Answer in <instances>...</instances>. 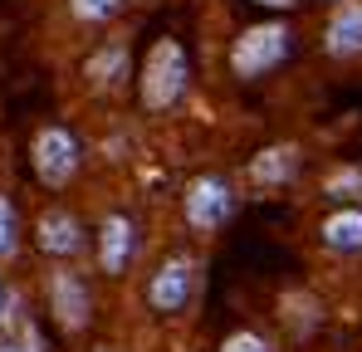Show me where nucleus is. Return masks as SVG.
<instances>
[{
    "label": "nucleus",
    "mask_w": 362,
    "mask_h": 352,
    "mask_svg": "<svg viewBox=\"0 0 362 352\" xmlns=\"http://www.w3.org/2000/svg\"><path fill=\"white\" fill-rule=\"evenodd\" d=\"M186 78H191L186 49H181L177 40H157L152 54H147V64H142V108H147V113L177 108L181 93H186Z\"/></svg>",
    "instance_id": "obj_1"
},
{
    "label": "nucleus",
    "mask_w": 362,
    "mask_h": 352,
    "mask_svg": "<svg viewBox=\"0 0 362 352\" xmlns=\"http://www.w3.org/2000/svg\"><path fill=\"white\" fill-rule=\"evenodd\" d=\"M289 54H294V30L279 20H264V25L240 30V40L230 45V69H235V78H264Z\"/></svg>",
    "instance_id": "obj_2"
},
{
    "label": "nucleus",
    "mask_w": 362,
    "mask_h": 352,
    "mask_svg": "<svg viewBox=\"0 0 362 352\" xmlns=\"http://www.w3.org/2000/svg\"><path fill=\"white\" fill-rule=\"evenodd\" d=\"M30 157H35V176L45 186H64L69 176L78 172V142H74L69 127H40Z\"/></svg>",
    "instance_id": "obj_3"
},
{
    "label": "nucleus",
    "mask_w": 362,
    "mask_h": 352,
    "mask_svg": "<svg viewBox=\"0 0 362 352\" xmlns=\"http://www.w3.org/2000/svg\"><path fill=\"white\" fill-rule=\"evenodd\" d=\"M230 211H235V196H230V186H226L221 176H201V181H191V191H186V221H191L196 230H216V225H226Z\"/></svg>",
    "instance_id": "obj_4"
},
{
    "label": "nucleus",
    "mask_w": 362,
    "mask_h": 352,
    "mask_svg": "<svg viewBox=\"0 0 362 352\" xmlns=\"http://www.w3.org/2000/svg\"><path fill=\"white\" fill-rule=\"evenodd\" d=\"M147 298H152L157 313H181L186 298H191V259H181V254H177V259H167V264L152 274Z\"/></svg>",
    "instance_id": "obj_5"
},
{
    "label": "nucleus",
    "mask_w": 362,
    "mask_h": 352,
    "mask_svg": "<svg viewBox=\"0 0 362 352\" xmlns=\"http://www.w3.org/2000/svg\"><path fill=\"white\" fill-rule=\"evenodd\" d=\"M323 49H328L333 59H353V54H362V0H343V5L328 15Z\"/></svg>",
    "instance_id": "obj_6"
},
{
    "label": "nucleus",
    "mask_w": 362,
    "mask_h": 352,
    "mask_svg": "<svg viewBox=\"0 0 362 352\" xmlns=\"http://www.w3.org/2000/svg\"><path fill=\"white\" fill-rule=\"evenodd\" d=\"M132 254H137V225L127 216H108L103 230H98V259H103V269L122 274L132 264Z\"/></svg>",
    "instance_id": "obj_7"
},
{
    "label": "nucleus",
    "mask_w": 362,
    "mask_h": 352,
    "mask_svg": "<svg viewBox=\"0 0 362 352\" xmlns=\"http://www.w3.org/2000/svg\"><path fill=\"white\" fill-rule=\"evenodd\" d=\"M40 250L45 254H78L83 250V225L69 211H45L40 216Z\"/></svg>",
    "instance_id": "obj_8"
},
{
    "label": "nucleus",
    "mask_w": 362,
    "mask_h": 352,
    "mask_svg": "<svg viewBox=\"0 0 362 352\" xmlns=\"http://www.w3.org/2000/svg\"><path fill=\"white\" fill-rule=\"evenodd\" d=\"M49 298H54V308H59V318L69 328H78V323L88 318V289L78 284V274H54Z\"/></svg>",
    "instance_id": "obj_9"
},
{
    "label": "nucleus",
    "mask_w": 362,
    "mask_h": 352,
    "mask_svg": "<svg viewBox=\"0 0 362 352\" xmlns=\"http://www.w3.org/2000/svg\"><path fill=\"white\" fill-rule=\"evenodd\" d=\"M323 245L338 254H358L362 250V211H333L323 221Z\"/></svg>",
    "instance_id": "obj_10"
},
{
    "label": "nucleus",
    "mask_w": 362,
    "mask_h": 352,
    "mask_svg": "<svg viewBox=\"0 0 362 352\" xmlns=\"http://www.w3.org/2000/svg\"><path fill=\"white\" fill-rule=\"evenodd\" d=\"M294 172H299V147H269V152H259L250 162V176L264 181V186H279V181H289Z\"/></svg>",
    "instance_id": "obj_11"
},
{
    "label": "nucleus",
    "mask_w": 362,
    "mask_h": 352,
    "mask_svg": "<svg viewBox=\"0 0 362 352\" xmlns=\"http://www.w3.org/2000/svg\"><path fill=\"white\" fill-rule=\"evenodd\" d=\"M69 10L78 15V20H88V25H98V20H113L122 10V0H69Z\"/></svg>",
    "instance_id": "obj_12"
},
{
    "label": "nucleus",
    "mask_w": 362,
    "mask_h": 352,
    "mask_svg": "<svg viewBox=\"0 0 362 352\" xmlns=\"http://www.w3.org/2000/svg\"><path fill=\"white\" fill-rule=\"evenodd\" d=\"M20 245V221H15V206L0 196V254H15Z\"/></svg>",
    "instance_id": "obj_13"
},
{
    "label": "nucleus",
    "mask_w": 362,
    "mask_h": 352,
    "mask_svg": "<svg viewBox=\"0 0 362 352\" xmlns=\"http://www.w3.org/2000/svg\"><path fill=\"white\" fill-rule=\"evenodd\" d=\"M221 352H269V348H264V343H259L255 333H230V338H226V348H221Z\"/></svg>",
    "instance_id": "obj_14"
},
{
    "label": "nucleus",
    "mask_w": 362,
    "mask_h": 352,
    "mask_svg": "<svg viewBox=\"0 0 362 352\" xmlns=\"http://www.w3.org/2000/svg\"><path fill=\"white\" fill-rule=\"evenodd\" d=\"M122 64V49H108V54H98V59H88V74H113Z\"/></svg>",
    "instance_id": "obj_15"
},
{
    "label": "nucleus",
    "mask_w": 362,
    "mask_h": 352,
    "mask_svg": "<svg viewBox=\"0 0 362 352\" xmlns=\"http://www.w3.org/2000/svg\"><path fill=\"white\" fill-rule=\"evenodd\" d=\"M255 5H264V10H294L299 0H255Z\"/></svg>",
    "instance_id": "obj_16"
},
{
    "label": "nucleus",
    "mask_w": 362,
    "mask_h": 352,
    "mask_svg": "<svg viewBox=\"0 0 362 352\" xmlns=\"http://www.w3.org/2000/svg\"><path fill=\"white\" fill-rule=\"evenodd\" d=\"M0 352H20V348H0Z\"/></svg>",
    "instance_id": "obj_17"
}]
</instances>
